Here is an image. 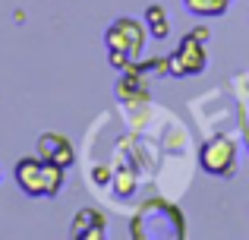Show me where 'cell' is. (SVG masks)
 <instances>
[{
    "mask_svg": "<svg viewBox=\"0 0 249 240\" xmlns=\"http://www.w3.org/2000/svg\"><path fill=\"white\" fill-rule=\"evenodd\" d=\"M104 41H107L110 51H123V54H129V60H133V57H139L142 48H145V29H142L139 19L120 16V19H117V22L107 29Z\"/></svg>",
    "mask_w": 249,
    "mask_h": 240,
    "instance_id": "cell-1",
    "label": "cell"
},
{
    "mask_svg": "<svg viewBox=\"0 0 249 240\" xmlns=\"http://www.w3.org/2000/svg\"><path fill=\"white\" fill-rule=\"evenodd\" d=\"M199 161L208 174L227 177V174H233V167H237V146H233V139H227V136H214V139H208L205 146H202Z\"/></svg>",
    "mask_w": 249,
    "mask_h": 240,
    "instance_id": "cell-2",
    "label": "cell"
},
{
    "mask_svg": "<svg viewBox=\"0 0 249 240\" xmlns=\"http://www.w3.org/2000/svg\"><path fill=\"white\" fill-rule=\"evenodd\" d=\"M16 184L25 196H48V165L41 155L16 161Z\"/></svg>",
    "mask_w": 249,
    "mask_h": 240,
    "instance_id": "cell-3",
    "label": "cell"
},
{
    "mask_svg": "<svg viewBox=\"0 0 249 240\" xmlns=\"http://www.w3.org/2000/svg\"><path fill=\"white\" fill-rule=\"evenodd\" d=\"M170 70H174V76H196L205 70V51L199 48L196 35H186L180 41V51L170 57Z\"/></svg>",
    "mask_w": 249,
    "mask_h": 240,
    "instance_id": "cell-4",
    "label": "cell"
},
{
    "mask_svg": "<svg viewBox=\"0 0 249 240\" xmlns=\"http://www.w3.org/2000/svg\"><path fill=\"white\" fill-rule=\"evenodd\" d=\"M38 155H41L44 161H51V165H60V167H70L76 161V152H73V146H70V139L60 136V133H44L41 139H38Z\"/></svg>",
    "mask_w": 249,
    "mask_h": 240,
    "instance_id": "cell-5",
    "label": "cell"
},
{
    "mask_svg": "<svg viewBox=\"0 0 249 240\" xmlns=\"http://www.w3.org/2000/svg\"><path fill=\"white\" fill-rule=\"evenodd\" d=\"M73 237H89V240H98L104 237V218L98 215L95 209H82L79 215L73 218Z\"/></svg>",
    "mask_w": 249,
    "mask_h": 240,
    "instance_id": "cell-6",
    "label": "cell"
},
{
    "mask_svg": "<svg viewBox=\"0 0 249 240\" xmlns=\"http://www.w3.org/2000/svg\"><path fill=\"white\" fill-rule=\"evenodd\" d=\"M183 3H186V10L196 13V16H221L231 0H183Z\"/></svg>",
    "mask_w": 249,
    "mask_h": 240,
    "instance_id": "cell-7",
    "label": "cell"
},
{
    "mask_svg": "<svg viewBox=\"0 0 249 240\" xmlns=\"http://www.w3.org/2000/svg\"><path fill=\"white\" fill-rule=\"evenodd\" d=\"M145 19H148V25H152L155 38H167V22H164V10H161V6H148Z\"/></svg>",
    "mask_w": 249,
    "mask_h": 240,
    "instance_id": "cell-8",
    "label": "cell"
},
{
    "mask_svg": "<svg viewBox=\"0 0 249 240\" xmlns=\"http://www.w3.org/2000/svg\"><path fill=\"white\" fill-rule=\"evenodd\" d=\"M193 35H196V38H199V41H205V38H208V29H196V32H193Z\"/></svg>",
    "mask_w": 249,
    "mask_h": 240,
    "instance_id": "cell-9",
    "label": "cell"
}]
</instances>
